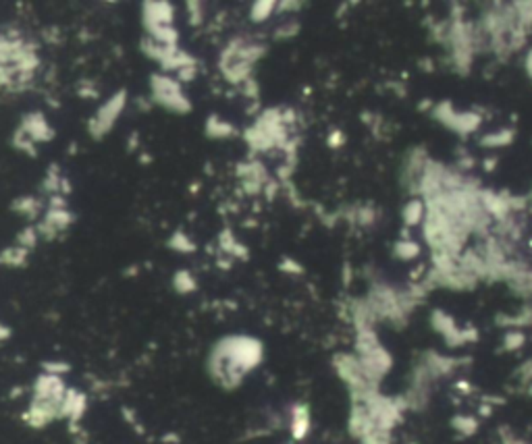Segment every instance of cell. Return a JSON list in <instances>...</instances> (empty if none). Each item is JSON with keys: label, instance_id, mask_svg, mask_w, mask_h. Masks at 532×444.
<instances>
[{"label": "cell", "instance_id": "6da1fadb", "mask_svg": "<svg viewBox=\"0 0 532 444\" xmlns=\"http://www.w3.org/2000/svg\"><path fill=\"white\" fill-rule=\"evenodd\" d=\"M262 357L265 349L258 338L227 336L212 347L208 355V374L218 386L233 390L262 364Z\"/></svg>", "mask_w": 532, "mask_h": 444}, {"label": "cell", "instance_id": "7a4b0ae2", "mask_svg": "<svg viewBox=\"0 0 532 444\" xmlns=\"http://www.w3.org/2000/svg\"><path fill=\"white\" fill-rule=\"evenodd\" d=\"M152 85V100L160 106H164L167 110L173 113H190L192 110V102L186 98V94L181 92L179 81H175L169 75H152L150 79Z\"/></svg>", "mask_w": 532, "mask_h": 444}, {"label": "cell", "instance_id": "3957f363", "mask_svg": "<svg viewBox=\"0 0 532 444\" xmlns=\"http://www.w3.org/2000/svg\"><path fill=\"white\" fill-rule=\"evenodd\" d=\"M125 102H127V94L125 92H117L108 102H104L100 108H98V113H96V117L90 121V133L96 137V139H100L104 133H108L113 125L117 123V119H119V115L123 113V108H125Z\"/></svg>", "mask_w": 532, "mask_h": 444}, {"label": "cell", "instance_id": "277c9868", "mask_svg": "<svg viewBox=\"0 0 532 444\" xmlns=\"http://www.w3.org/2000/svg\"><path fill=\"white\" fill-rule=\"evenodd\" d=\"M66 386L61 376H52V374H40L34 382V401H42V403H55L61 405L65 399Z\"/></svg>", "mask_w": 532, "mask_h": 444}, {"label": "cell", "instance_id": "5b68a950", "mask_svg": "<svg viewBox=\"0 0 532 444\" xmlns=\"http://www.w3.org/2000/svg\"><path fill=\"white\" fill-rule=\"evenodd\" d=\"M141 15H144V25H146V29L152 31V29H156V27L173 25L175 8H173L169 2H144Z\"/></svg>", "mask_w": 532, "mask_h": 444}, {"label": "cell", "instance_id": "8992f818", "mask_svg": "<svg viewBox=\"0 0 532 444\" xmlns=\"http://www.w3.org/2000/svg\"><path fill=\"white\" fill-rule=\"evenodd\" d=\"M88 409V396L75 388H66L65 399L61 403V420H69L75 426Z\"/></svg>", "mask_w": 532, "mask_h": 444}, {"label": "cell", "instance_id": "52a82bcc", "mask_svg": "<svg viewBox=\"0 0 532 444\" xmlns=\"http://www.w3.org/2000/svg\"><path fill=\"white\" fill-rule=\"evenodd\" d=\"M21 129L38 143V141H50L52 137H55V131L52 127L46 123V119H44V115H40V113H31V115H27L25 119H23V125Z\"/></svg>", "mask_w": 532, "mask_h": 444}, {"label": "cell", "instance_id": "ba28073f", "mask_svg": "<svg viewBox=\"0 0 532 444\" xmlns=\"http://www.w3.org/2000/svg\"><path fill=\"white\" fill-rule=\"evenodd\" d=\"M291 436L293 441H304L310 432V409L306 405H295L291 409Z\"/></svg>", "mask_w": 532, "mask_h": 444}, {"label": "cell", "instance_id": "9c48e42d", "mask_svg": "<svg viewBox=\"0 0 532 444\" xmlns=\"http://www.w3.org/2000/svg\"><path fill=\"white\" fill-rule=\"evenodd\" d=\"M206 133H208L210 137H214V139H220V137L233 135L235 131H233V127H231L229 123L220 121L218 117H210V119L206 121Z\"/></svg>", "mask_w": 532, "mask_h": 444}, {"label": "cell", "instance_id": "30bf717a", "mask_svg": "<svg viewBox=\"0 0 532 444\" xmlns=\"http://www.w3.org/2000/svg\"><path fill=\"white\" fill-rule=\"evenodd\" d=\"M25 262H27V250L21 245L4 250L0 254V264H4V266H23Z\"/></svg>", "mask_w": 532, "mask_h": 444}, {"label": "cell", "instance_id": "8fae6325", "mask_svg": "<svg viewBox=\"0 0 532 444\" xmlns=\"http://www.w3.org/2000/svg\"><path fill=\"white\" fill-rule=\"evenodd\" d=\"M13 210L27 216V218H36L38 212H40V201L34 199V197H21L13 203Z\"/></svg>", "mask_w": 532, "mask_h": 444}, {"label": "cell", "instance_id": "7c38bea8", "mask_svg": "<svg viewBox=\"0 0 532 444\" xmlns=\"http://www.w3.org/2000/svg\"><path fill=\"white\" fill-rule=\"evenodd\" d=\"M451 426H454V430L460 432L462 436H472V434H476V430H478V420H474V417H470V415H458V417L451 420Z\"/></svg>", "mask_w": 532, "mask_h": 444}, {"label": "cell", "instance_id": "4fadbf2b", "mask_svg": "<svg viewBox=\"0 0 532 444\" xmlns=\"http://www.w3.org/2000/svg\"><path fill=\"white\" fill-rule=\"evenodd\" d=\"M34 139L23 131V129L19 127V131L13 135V145L17 148V150H21V152H25V154H29V156H36V150H34Z\"/></svg>", "mask_w": 532, "mask_h": 444}, {"label": "cell", "instance_id": "5bb4252c", "mask_svg": "<svg viewBox=\"0 0 532 444\" xmlns=\"http://www.w3.org/2000/svg\"><path fill=\"white\" fill-rule=\"evenodd\" d=\"M274 6H276V4H274L272 0H262V2H256V4L252 6V21H254V23L266 21V19L272 15Z\"/></svg>", "mask_w": 532, "mask_h": 444}, {"label": "cell", "instance_id": "9a60e30c", "mask_svg": "<svg viewBox=\"0 0 532 444\" xmlns=\"http://www.w3.org/2000/svg\"><path fill=\"white\" fill-rule=\"evenodd\" d=\"M173 285L179 293H192L196 289V280L192 278L190 272H177L173 278Z\"/></svg>", "mask_w": 532, "mask_h": 444}, {"label": "cell", "instance_id": "2e32d148", "mask_svg": "<svg viewBox=\"0 0 532 444\" xmlns=\"http://www.w3.org/2000/svg\"><path fill=\"white\" fill-rule=\"evenodd\" d=\"M173 250H177V252H194L196 250V245L190 241V237H186L181 231L179 233H175L173 237H171V243H169Z\"/></svg>", "mask_w": 532, "mask_h": 444}, {"label": "cell", "instance_id": "e0dca14e", "mask_svg": "<svg viewBox=\"0 0 532 444\" xmlns=\"http://www.w3.org/2000/svg\"><path fill=\"white\" fill-rule=\"evenodd\" d=\"M38 237H40V235H38L36 227H27V229L21 231V235H19V245L25 248V250H31V248L36 245Z\"/></svg>", "mask_w": 532, "mask_h": 444}, {"label": "cell", "instance_id": "ac0fdd59", "mask_svg": "<svg viewBox=\"0 0 532 444\" xmlns=\"http://www.w3.org/2000/svg\"><path fill=\"white\" fill-rule=\"evenodd\" d=\"M522 345H524V334H522V332H516V330L507 332V336H505V341H503V349H505V351H516V349H520Z\"/></svg>", "mask_w": 532, "mask_h": 444}, {"label": "cell", "instance_id": "d6986e66", "mask_svg": "<svg viewBox=\"0 0 532 444\" xmlns=\"http://www.w3.org/2000/svg\"><path fill=\"white\" fill-rule=\"evenodd\" d=\"M42 368H44V374H52V376H63L71 370V366L65 361H46L42 364Z\"/></svg>", "mask_w": 532, "mask_h": 444}, {"label": "cell", "instance_id": "ffe728a7", "mask_svg": "<svg viewBox=\"0 0 532 444\" xmlns=\"http://www.w3.org/2000/svg\"><path fill=\"white\" fill-rule=\"evenodd\" d=\"M420 216H422V208H420V203H410V206L403 210V218H405V222H407V224H416V222L420 220Z\"/></svg>", "mask_w": 532, "mask_h": 444}, {"label": "cell", "instance_id": "44dd1931", "mask_svg": "<svg viewBox=\"0 0 532 444\" xmlns=\"http://www.w3.org/2000/svg\"><path fill=\"white\" fill-rule=\"evenodd\" d=\"M188 6H190V21H192L194 25H198L200 21H202V8H200V2H190Z\"/></svg>", "mask_w": 532, "mask_h": 444}, {"label": "cell", "instance_id": "7402d4cb", "mask_svg": "<svg viewBox=\"0 0 532 444\" xmlns=\"http://www.w3.org/2000/svg\"><path fill=\"white\" fill-rule=\"evenodd\" d=\"M196 73H198L196 64L186 66V69H181V71H179V81H190V79H194V77H196Z\"/></svg>", "mask_w": 532, "mask_h": 444}, {"label": "cell", "instance_id": "603a6c76", "mask_svg": "<svg viewBox=\"0 0 532 444\" xmlns=\"http://www.w3.org/2000/svg\"><path fill=\"white\" fill-rule=\"evenodd\" d=\"M398 252L403 255V257H410V255L416 254L418 250H416V245H414V243H399Z\"/></svg>", "mask_w": 532, "mask_h": 444}, {"label": "cell", "instance_id": "cb8c5ba5", "mask_svg": "<svg viewBox=\"0 0 532 444\" xmlns=\"http://www.w3.org/2000/svg\"><path fill=\"white\" fill-rule=\"evenodd\" d=\"M501 443L503 444H526L524 441L516 438L514 434H510V432H501Z\"/></svg>", "mask_w": 532, "mask_h": 444}, {"label": "cell", "instance_id": "d4e9b609", "mask_svg": "<svg viewBox=\"0 0 532 444\" xmlns=\"http://www.w3.org/2000/svg\"><path fill=\"white\" fill-rule=\"evenodd\" d=\"M281 268H283V270H289V272H291V270H295V272H302V268H300L295 262H291V259H285V262L281 264Z\"/></svg>", "mask_w": 532, "mask_h": 444}, {"label": "cell", "instance_id": "484cf974", "mask_svg": "<svg viewBox=\"0 0 532 444\" xmlns=\"http://www.w3.org/2000/svg\"><path fill=\"white\" fill-rule=\"evenodd\" d=\"M10 336V328H6L4 324H0V341H6Z\"/></svg>", "mask_w": 532, "mask_h": 444}, {"label": "cell", "instance_id": "4316f807", "mask_svg": "<svg viewBox=\"0 0 532 444\" xmlns=\"http://www.w3.org/2000/svg\"><path fill=\"white\" fill-rule=\"evenodd\" d=\"M339 139H343V137H341L339 133H335V135H332V137H331V145H339V143H341Z\"/></svg>", "mask_w": 532, "mask_h": 444}, {"label": "cell", "instance_id": "83f0119b", "mask_svg": "<svg viewBox=\"0 0 532 444\" xmlns=\"http://www.w3.org/2000/svg\"><path fill=\"white\" fill-rule=\"evenodd\" d=\"M528 71L532 73V52H531V57H528Z\"/></svg>", "mask_w": 532, "mask_h": 444}, {"label": "cell", "instance_id": "f1b7e54d", "mask_svg": "<svg viewBox=\"0 0 532 444\" xmlns=\"http://www.w3.org/2000/svg\"><path fill=\"white\" fill-rule=\"evenodd\" d=\"M531 394H532V386H531Z\"/></svg>", "mask_w": 532, "mask_h": 444}]
</instances>
